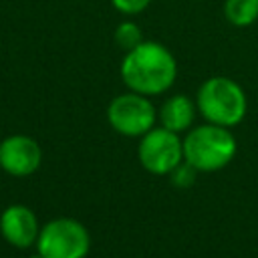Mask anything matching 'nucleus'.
<instances>
[{
    "label": "nucleus",
    "instance_id": "5",
    "mask_svg": "<svg viewBox=\"0 0 258 258\" xmlns=\"http://www.w3.org/2000/svg\"><path fill=\"white\" fill-rule=\"evenodd\" d=\"M155 107L153 103L135 91L117 95L109 107H107V119L111 127L127 137H141L149 129H153L155 123Z\"/></svg>",
    "mask_w": 258,
    "mask_h": 258
},
{
    "label": "nucleus",
    "instance_id": "12",
    "mask_svg": "<svg viewBox=\"0 0 258 258\" xmlns=\"http://www.w3.org/2000/svg\"><path fill=\"white\" fill-rule=\"evenodd\" d=\"M153 0H111V6L125 16H137L149 8Z\"/></svg>",
    "mask_w": 258,
    "mask_h": 258
},
{
    "label": "nucleus",
    "instance_id": "8",
    "mask_svg": "<svg viewBox=\"0 0 258 258\" xmlns=\"http://www.w3.org/2000/svg\"><path fill=\"white\" fill-rule=\"evenodd\" d=\"M0 232L4 240L16 248H28L36 244L40 228L34 212L22 204L8 206L0 216Z\"/></svg>",
    "mask_w": 258,
    "mask_h": 258
},
{
    "label": "nucleus",
    "instance_id": "11",
    "mask_svg": "<svg viewBox=\"0 0 258 258\" xmlns=\"http://www.w3.org/2000/svg\"><path fill=\"white\" fill-rule=\"evenodd\" d=\"M113 38H115V44L119 48H123L125 52L131 50V48H135L137 44H141L145 40L141 28L133 20H123L121 24H117V28L113 32Z\"/></svg>",
    "mask_w": 258,
    "mask_h": 258
},
{
    "label": "nucleus",
    "instance_id": "14",
    "mask_svg": "<svg viewBox=\"0 0 258 258\" xmlns=\"http://www.w3.org/2000/svg\"><path fill=\"white\" fill-rule=\"evenodd\" d=\"M30 258H46V256H44V254H40V252H38V254H34V256H30Z\"/></svg>",
    "mask_w": 258,
    "mask_h": 258
},
{
    "label": "nucleus",
    "instance_id": "2",
    "mask_svg": "<svg viewBox=\"0 0 258 258\" xmlns=\"http://www.w3.org/2000/svg\"><path fill=\"white\" fill-rule=\"evenodd\" d=\"M196 105L206 121L222 127L238 125L246 115V93L228 77H210L198 89Z\"/></svg>",
    "mask_w": 258,
    "mask_h": 258
},
{
    "label": "nucleus",
    "instance_id": "7",
    "mask_svg": "<svg viewBox=\"0 0 258 258\" xmlns=\"http://www.w3.org/2000/svg\"><path fill=\"white\" fill-rule=\"evenodd\" d=\"M42 159L40 145L28 135H10L0 143V167L16 177L30 175Z\"/></svg>",
    "mask_w": 258,
    "mask_h": 258
},
{
    "label": "nucleus",
    "instance_id": "9",
    "mask_svg": "<svg viewBox=\"0 0 258 258\" xmlns=\"http://www.w3.org/2000/svg\"><path fill=\"white\" fill-rule=\"evenodd\" d=\"M196 107L194 101L185 95H173L169 97L159 111V119H161V127L173 131V133H181L185 131L194 117H196Z\"/></svg>",
    "mask_w": 258,
    "mask_h": 258
},
{
    "label": "nucleus",
    "instance_id": "10",
    "mask_svg": "<svg viewBox=\"0 0 258 258\" xmlns=\"http://www.w3.org/2000/svg\"><path fill=\"white\" fill-rule=\"evenodd\" d=\"M224 16L236 28H246L258 20V0H224Z\"/></svg>",
    "mask_w": 258,
    "mask_h": 258
},
{
    "label": "nucleus",
    "instance_id": "1",
    "mask_svg": "<svg viewBox=\"0 0 258 258\" xmlns=\"http://www.w3.org/2000/svg\"><path fill=\"white\" fill-rule=\"evenodd\" d=\"M177 77L175 56L157 40H143L121 60V79L129 91L145 97L165 93Z\"/></svg>",
    "mask_w": 258,
    "mask_h": 258
},
{
    "label": "nucleus",
    "instance_id": "3",
    "mask_svg": "<svg viewBox=\"0 0 258 258\" xmlns=\"http://www.w3.org/2000/svg\"><path fill=\"white\" fill-rule=\"evenodd\" d=\"M236 153V139L228 127L200 125L183 139V159L198 171H216L226 167Z\"/></svg>",
    "mask_w": 258,
    "mask_h": 258
},
{
    "label": "nucleus",
    "instance_id": "13",
    "mask_svg": "<svg viewBox=\"0 0 258 258\" xmlns=\"http://www.w3.org/2000/svg\"><path fill=\"white\" fill-rule=\"evenodd\" d=\"M196 167L194 165H189L187 161H185V165H177L173 171H171V181L175 183V185H179V187H187V185H191L194 183V179H196Z\"/></svg>",
    "mask_w": 258,
    "mask_h": 258
},
{
    "label": "nucleus",
    "instance_id": "6",
    "mask_svg": "<svg viewBox=\"0 0 258 258\" xmlns=\"http://www.w3.org/2000/svg\"><path fill=\"white\" fill-rule=\"evenodd\" d=\"M137 155L147 171L155 175H165L183 161V141L177 137V133L165 127H153L145 135H141Z\"/></svg>",
    "mask_w": 258,
    "mask_h": 258
},
{
    "label": "nucleus",
    "instance_id": "4",
    "mask_svg": "<svg viewBox=\"0 0 258 258\" xmlns=\"http://www.w3.org/2000/svg\"><path fill=\"white\" fill-rule=\"evenodd\" d=\"M36 248L46 258H85L91 248V238L81 222L56 218L42 226Z\"/></svg>",
    "mask_w": 258,
    "mask_h": 258
}]
</instances>
